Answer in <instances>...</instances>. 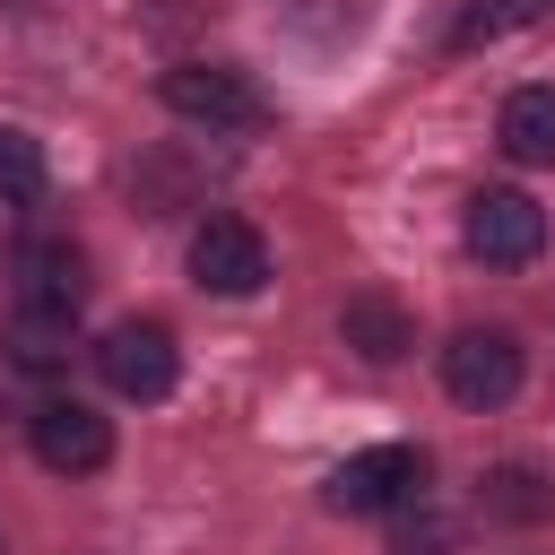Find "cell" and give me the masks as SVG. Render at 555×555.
<instances>
[{"instance_id": "1", "label": "cell", "mask_w": 555, "mask_h": 555, "mask_svg": "<svg viewBox=\"0 0 555 555\" xmlns=\"http://www.w3.org/2000/svg\"><path fill=\"white\" fill-rule=\"evenodd\" d=\"M425 486H434V460H425L416 442H373V451H347L321 494H330V512H347V520H382V512L425 503Z\"/></svg>"}, {"instance_id": "2", "label": "cell", "mask_w": 555, "mask_h": 555, "mask_svg": "<svg viewBox=\"0 0 555 555\" xmlns=\"http://www.w3.org/2000/svg\"><path fill=\"white\" fill-rule=\"evenodd\" d=\"M156 95H165V113L191 121V130H260V121H269V95H260L234 61H173V69L156 78Z\"/></svg>"}, {"instance_id": "3", "label": "cell", "mask_w": 555, "mask_h": 555, "mask_svg": "<svg viewBox=\"0 0 555 555\" xmlns=\"http://www.w3.org/2000/svg\"><path fill=\"white\" fill-rule=\"evenodd\" d=\"M95 373H104L113 399H139V408L173 399V382H182L173 330H165V321H113V330L95 338Z\"/></svg>"}, {"instance_id": "4", "label": "cell", "mask_w": 555, "mask_h": 555, "mask_svg": "<svg viewBox=\"0 0 555 555\" xmlns=\"http://www.w3.org/2000/svg\"><path fill=\"white\" fill-rule=\"evenodd\" d=\"M460 243H468V260H486V269H529V260L546 251V208H538L529 191H477L468 217H460Z\"/></svg>"}, {"instance_id": "5", "label": "cell", "mask_w": 555, "mask_h": 555, "mask_svg": "<svg viewBox=\"0 0 555 555\" xmlns=\"http://www.w3.org/2000/svg\"><path fill=\"white\" fill-rule=\"evenodd\" d=\"M520 382H529V364H520V338L512 330H460L442 347V390L460 408H512Z\"/></svg>"}, {"instance_id": "6", "label": "cell", "mask_w": 555, "mask_h": 555, "mask_svg": "<svg viewBox=\"0 0 555 555\" xmlns=\"http://www.w3.org/2000/svg\"><path fill=\"white\" fill-rule=\"evenodd\" d=\"M191 278H199L208 295H225V304L260 295V286H269V243H260V225H251V217H199V225H191Z\"/></svg>"}, {"instance_id": "7", "label": "cell", "mask_w": 555, "mask_h": 555, "mask_svg": "<svg viewBox=\"0 0 555 555\" xmlns=\"http://www.w3.org/2000/svg\"><path fill=\"white\" fill-rule=\"evenodd\" d=\"M26 442H35V460L52 477H95L113 460V416H95L87 399H43L26 416Z\"/></svg>"}, {"instance_id": "8", "label": "cell", "mask_w": 555, "mask_h": 555, "mask_svg": "<svg viewBox=\"0 0 555 555\" xmlns=\"http://www.w3.org/2000/svg\"><path fill=\"white\" fill-rule=\"evenodd\" d=\"M78 295H87L78 243H52V234L9 243V304H69V312H78Z\"/></svg>"}, {"instance_id": "9", "label": "cell", "mask_w": 555, "mask_h": 555, "mask_svg": "<svg viewBox=\"0 0 555 555\" xmlns=\"http://www.w3.org/2000/svg\"><path fill=\"white\" fill-rule=\"evenodd\" d=\"M0 347H9V364L52 373V364H69V347H78V312H69V304H9Z\"/></svg>"}, {"instance_id": "10", "label": "cell", "mask_w": 555, "mask_h": 555, "mask_svg": "<svg viewBox=\"0 0 555 555\" xmlns=\"http://www.w3.org/2000/svg\"><path fill=\"white\" fill-rule=\"evenodd\" d=\"M494 139H503L512 165H555V87L546 78L538 87H512L503 113H494Z\"/></svg>"}, {"instance_id": "11", "label": "cell", "mask_w": 555, "mask_h": 555, "mask_svg": "<svg viewBox=\"0 0 555 555\" xmlns=\"http://www.w3.org/2000/svg\"><path fill=\"white\" fill-rule=\"evenodd\" d=\"M338 338H347L364 364H399V356L416 347V330H408V312H399L390 295H347V312H338Z\"/></svg>"}, {"instance_id": "12", "label": "cell", "mask_w": 555, "mask_h": 555, "mask_svg": "<svg viewBox=\"0 0 555 555\" xmlns=\"http://www.w3.org/2000/svg\"><path fill=\"white\" fill-rule=\"evenodd\" d=\"M477 512H486V520H512V529H529V520H555V486H546L529 460H503V468H486V486H477Z\"/></svg>"}, {"instance_id": "13", "label": "cell", "mask_w": 555, "mask_h": 555, "mask_svg": "<svg viewBox=\"0 0 555 555\" xmlns=\"http://www.w3.org/2000/svg\"><path fill=\"white\" fill-rule=\"evenodd\" d=\"M538 17H555V0H468V9L451 17V52H477V43H503V35H520V26H538Z\"/></svg>"}, {"instance_id": "14", "label": "cell", "mask_w": 555, "mask_h": 555, "mask_svg": "<svg viewBox=\"0 0 555 555\" xmlns=\"http://www.w3.org/2000/svg\"><path fill=\"white\" fill-rule=\"evenodd\" d=\"M43 182H52L43 139H35V130H17V121H0V208H35V199H43Z\"/></svg>"}, {"instance_id": "15", "label": "cell", "mask_w": 555, "mask_h": 555, "mask_svg": "<svg viewBox=\"0 0 555 555\" xmlns=\"http://www.w3.org/2000/svg\"><path fill=\"white\" fill-rule=\"evenodd\" d=\"M0 9H35V0H0Z\"/></svg>"}]
</instances>
